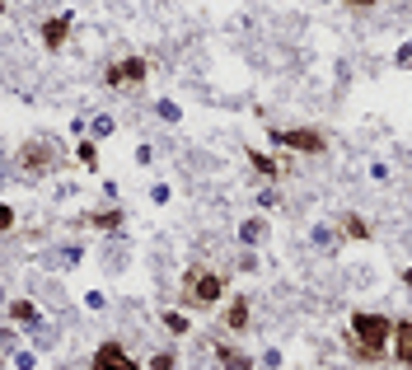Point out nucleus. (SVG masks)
<instances>
[{
  "label": "nucleus",
  "instance_id": "1",
  "mask_svg": "<svg viewBox=\"0 0 412 370\" xmlns=\"http://www.w3.org/2000/svg\"><path fill=\"white\" fill-rule=\"evenodd\" d=\"M393 337V319L384 314H352V333H347V342H352V352H356V361H379L384 356V347H389Z\"/></svg>",
  "mask_w": 412,
  "mask_h": 370
},
{
  "label": "nucleus",
  "instance_id": "2",
  "mask_svg": "<svg viewBox=\"0 0 412 370\" xmlns=\"http://www.w3.org/2000/svg\"><path fill=\"white\" fill-rule=\"evenodd\" d=\"M183 286H188L192 305H216L221 291H225V277H221V272H206V268H192L188 277H183Z\"/></svg>",
  "mask_w": 412,
  "mask_h": 370
},
{
  "label": "nucleus",
  "instance_id": "3",
  "mask_svg": "<svg viewBox=\"0 0 412 370\" xmlns=\"http://www.w3.org/2000/svg\"><path fill=\"white\" fill-rule=\"evenodd\" d=\"M272 141L286 150H300V155H323L328 150V141H323V132H314V127H290V132H272Z\"/></svg>",
  "mask_w": 412,
  "mask_h": 370
},
{
  "label": "nucleus",
  "instance_id": "4",
  "mask_svg": "<svg viewBox=\"0 0 412 370\" xmlns=\"http://www.w3.org/2000/svg\"><path fill=\"white\" fill-rule=\"evenodd\" d=\"M90 370H136V366H132V356H127V352L117 347V342H103V347L94 352Z\"/></svg>",
  "mask_w": 412,
  "mask_h": 370
},
{
  "label": "nucleus",
  "instance_id": "5",
  "mask_svg": "<svg viewBox=\"0 0 412 370\" xmlns=\"http://www.w3.org/2000/svg\"><path fill=\"white\" fill-rule=\"evenodd\" d=\"M393 356H398V366L412 370V319H398V324H393Z\"/></svg>",
  "mask_w": 412,
  "mask_h": 370
},
{
  "label": "nucleus",
  "instance_id": "6",
  "mask_svg": "<svg viewBox=\"0 0 412 370\" xmlns=\"http://www.w3.org/2000/svg\"><path fill=\"white\" fill-rule=\"evenodd\" d=\"M127 80H145V61H117V66L108 70V85H127Z\"/></svg>",
  "mask_w": 412,
  "mask_h": 370
},
{
  "label": "nucleus",
  "instance_id": "7",
  "mask_svg": "<svg viewBox=\"0 0 412 370\" xmlns=\"http://www.w3.org/2000/svg\"><path fill=\"white\" fill-rule=\"evenodd\" d=\"M216 356L225 361V370H253V361H248L244 352H234V347H225V342H221V347H216Z\"/></svg>",
  "mask_w": 412,
  "mask_h": 370
},
{
  "label": "nucleus",
  "instance_id": "8",
  "mask_svg": "<svg viewBox=\"0 0 412 370\" xmlns=\"http://www.w3.org/2000/svg\"><path fill=\"white\" fill-rule=\"evenodd\" d=\"M43 28H47V47H61V43H66V28H70V19H66V14H61V19H47L43 23Z\"/></svg>",
  "mask_w": 412,
  "mask_h": 370
},
{
  "label": "nucleus",
  "instance_id": "9",
  "mask_svg": "<svg viewBox=\"0 0 412 370\" xmlns=\"http://www.w3.org/2000/svg\"><path fill=\"white\" fill-rule=\"evenodd\" d=\"M47 159H52V155H47L43 146H28V150H23V169H28V174H38V169H43Z\"/></svg>",
  "mask_w": 412,
  "mask_h": 370
},
{
  "label": "nucleus",
  "instance_id": "10",
  "mask_svg": "<svg viewBox=\"0 0 412 370\" xmlns=\"http://www.w3.org/2000/svg\"><path fill=\"white\" fill-rule=\"evenodd\" d=\"M248 324V300H234L230 314H225V328H244Z\"/></svg>",
  "mask_w": 412,
  "mask_h": 370
},
{
  "label": "nucleus",
  "instance_id": "11",
  "mask_svg": "<svg viewBox=\"0 0 412 370\" xmlns=\"http://www.w3.org/2000/svg\"><path fill=\"white\" fill-rule=\"evenodd\" d=\"M179 366V356H174V352H159L155 361H150V370H174Z\"/></svg>",
  "mask_w": 412,
  "mask_h": 370
},
{
  "label": "nucleus",
  "instance_id": "12",
  "mask_svg": "<svg viewBox=\"0 0 412 370\" xmlns=\"http://www.w3.org/2000/svg\"><path fill=\"white\" fill-rule=\"evenodd\" d=\"M347 235H356V239H366L370 230H366V221H356V216H347Z\"/></svg>",
  "mask_w": 412,
  "mask_h": 370
},
{
  "label": "nucleus",
  "instance_id": "13",
  "mask_svg": "<svg viewBox=\"0 0 412 370\" xmlns=\"http://www.w3.org/2000/svg\"><path fill=\"white\" fill-rule=\"evenodd\" d=\"M164 324H169V333H188V319H183V314H169Z\"/></svg>",
  "mask_w": 412,
  "mask_h": 370
},
{
  "label": "nucleus",
  "instance_id": "14",
  "mask_svg": "<svg viewBox=\"0 0 412 370\" xmlns=\"http://www.w3.org/2000/svg\"><path fill=\"white\" fill-rule=\"evenodd\" d=\"M10 225H14V211H10V206H0V230H10Z\"/></svg>",
  "mask_w": 412,
  "mask_h": 370
},
{
  "label": "nucleus",
  "instance_id": "15",
  "mask_svg": "<svg viewBox=\"0 0 412 370\" xmlns=\"http://www.w3.org/2000/svg\"><path fill=\"white\" fill-rule=\"evenodd\" d=\"M403 277H408V286H412V268H408V272H403Z\"/></svg>",
  "mask_w": 412,
  "mask_h": 370
}]
</instances>
